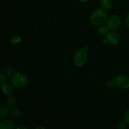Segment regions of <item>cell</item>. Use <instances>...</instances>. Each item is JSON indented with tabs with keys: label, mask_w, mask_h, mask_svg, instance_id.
<instances>
[{
	"label": "cell",
	"mask_w": 129,
	"mask_h": 129,
	"mask_svg": "<svg viewBox=\"0 0 129 129\" xmlns=\"http://www.w3.org/2000/svg\"><path fill=\"white\" fill-rule=\"evenodd\" d=\"M107 21V13L103 9L98 8L93 11L90 18V21L94 26H101Z\"/></svg>",
	"instance_id": "1"
},
{
	"label": "cell",
	"mask_w": 129,
	"mask_h": 129,
	"mask_svg": "<svg viewBox=\"0 0 129 129\" xmlns=\"http://www.w3.org/2000/svg\"><path fill=\"white\" fill-rule=\"evenodd\" d=\"M11 81L14 86L17 88H21L27 84L28 79L23 73H16L13 74Z\"/></svg>",
	"instance_id": "2"
},
{
	"label": "cell",
	"mask_w": 129,
	"mask_h": 129,
	"mask_svg": "<svg viewBox=\"0 0 129 129\" xmlns=\"http://www.w3.org/2000/svg\"><path fill=\"white\" fill-rule=\"evenodd\" d=\"M88 60L87 52L84 50H79L76 52L74 56V64L78 68L83 66Z\"/></svg>",
	"instance_id": "3"
},
{
	"label": "cell",
	"mask_w": 129,
	"mask_h": 129,
	"mask_svg": "<svg viewBox=\"0 0 129 129\" xmlns=\"http://www.w3.org/2000/svg\"><path fill=\"white\" fill-rule=\"evenodd\" d=\"M122 25V20L118 15H113L110 16L107 20V26L109 30H117L120 28Z\"/></svg>",
	"instance_id": "4"
},
{
	"label": "cell",
	"mask_w": 129,
	"mask_h": 129,
	"mask_svg": "<svg viewBox=\"0 0 129 129\" xmlns=\"http://www.w3.org/2000/svg\"><path fill=\"white\" fill-rule=\"evenodd\" d=\"M115 85L122 89L129 88V78L126 76L119 75L115 79Z\"/></svg>",
	"instance_id": "5"
},
{
	"label": "cell",
	"mask_w": 129,
	"mask_h": 129,
	"mask_svg": "<svg viewBox=\"0 0 129 129\" xmlns=\"http://www.w3.org/2000/svg\"><path fill=\"white\" fill-rule=\"evenodd\" d=\"M120 37L119 34L114 31L108 32V34L107 35V41L112 45L118 44L120 42Z\"/></svg>",
	"instance_id": "6"
},
{
	"label": "cell",
	"mask_w": 129,
	"mask_h": 129,
	"mask_svg": "<svg viewBox=\"0 0 129 129\" xmlns=\"http://www.w3.org/2000/svg\"><path fill=\"white\" fill-rule=\"evenodd\" d=\"M13 86V84L12 83H9V82L5 81L3 83L2 85H1V89H2L3 93L5 96H10L14 92Z\"/></svg>",
	"instance_id": "7"
},
{
	"label": "cell",
	"mask_w": 129,
	"mask_h": 129,
	"mask_svg": "<svg viewBox=\"0 0 129 129\" xmlns=\"http://www.w3.org/2000/svg\"><path fill=\"white\" fill-rule=\"evenodd\" d=\"M15 127V123L11 120H5L1 122L0 124L1 129H13Z\"/></svg>",
	"instance_id": "8"
},
{
	"label": "cell",
	"mask_w": 129,
	"mask_h": 129,
	"mask_svg": "<svg viewBox=\"0 0 129 129\" xmlns=\"http://www.w3.org/2000/svg\"><path fill=\"white\" fill-rule=\"evenodd\" d=\"M8 107V106L3 104V103L0 106V118L1 119H3L8 115L9 113Z\"/></svg>",
	"instance_id": "9"
},
{
	"label": "cell",
	"mask_w": 129,
	"mask_h": 129,
	"mask_svg": "<svg viewBox=\"0 0 129 129\" xmlns=\"http://www.w3.org/2000/svg\"><path fill=\"white\" fill-rule=\"evenodd\" d=\"M101 5L105 10H110L112 6V0H102Z\"/></svg>",
	"instance_id": "10"
},
{
	"label": "cell",
	"mask_w": 129,
	"mask_h": 129,
	"mask_svg": "<svg viewBox=\"0 0 129 129\" xmlns=\"http://www.w3.org/2000/svg\"><path fill=\"white\" fill-rule=\"evenodd\" d=\"M11 115L14 117V118H20L22 115V113L21 111L18 108H13L11 110Z\"/></svg>",
	"instance_id": "11"
},
{
	"label": "cell",
	"mask_w": 129,
	"mask_h": 129,
	"mask_svg": "<svg viewBox=\"0 0 129 129\" xmlns=\"http://www.w3.org/2000/svg\"><path fill=\"white\" fill-rule=\"evenodd\" d=\"M6 104L9 107H13L16 104V99L14 96H9L6 100Z\"/></svg>",
	"instance_id": "12"
},
{
	"label": "cell",
	"mask_w": 129,
	"mask_h": 129,
	"mask_svg": "<svg viewBox=\"0 0 129 129\" xmlns=\"http://www.w3.org/2000/svg\"><path fill=\"white\" fill-rule=\"evenodd\" d=\"M108 27L107 26V25H102L98 29V33L100 35L102 36H105V35H107L108 34Z\"/></svg>",
	"instance_id": "13"
},
{
	"label": "cell",
	"mask_w": 129,
	"mask_h": 129,
	"mask_svg": "<svg viewBox=\"0 0 129 129\" xmlns=\"http://www.w3.org/2000/svg\"><path fill=\"white\" fill-rule=\"evenodd\" d=\"M3 73L7 76H12L13 73V69L12 68V67L10 66H6L3 68Z\"/></svg>",
	"instance_id": "14"
},
{
	"label": "cell",
	"mask_w": 129,
	"mask_h": 129,
	"mask_svg": "<svg viewBox=\"0 0 129 129\" xmlns=\"http://www.w3.org/2000/svg\"><path fill=\"white\" fill-rule=\"evenodd\" d=\"M21 41V37L20 35H15L11 39V43L13 45H17Z\"/></svg>",
	"instance_id": "15"
},
{
	"label": "cell",
	"mask_w": 129,
	"mask_h": 129,
	"mask_svg": "<svg viewBox=\"0 0 129 129\" xmlns=\"http://www.w3.org/2000/svg\"><path fill=\"white\" fill-rule=\"evenodd\" d=\"M115 85V82L113 80H108V81L106 83V86H107L108 88H113Z\"/></svg>",
	"instance_id": "16"
},
{
	"label": "cell",
	"mask_w": 129,
	"mask_h": 129,
	"mask_svg": "<svg viewBox=\"0 0 129 129\" xmlns=\"http://www.w3.org/2000/svg\"><path fill=\"white\" fill-rule=\"evenodd\" d=\"M124 120L125 122L127 123V125H129V109L127 110L125 112V113Z\"/></svg>",
	"instance_id": "17"
},
{
	"label": "cell",
	"mask_w": 129,
	"mask_h": 129,
	"mask_svg": "<svg viewBox=\"0 0 129 129\" xmlns=\"http://www.w3.org/2000/svg\"><path fill=\"white\" fill-rule=\"evenodd\" d=\"M127 123L125 122H122L118 124V128L120 129H124L127 127Z\"/></svg>",
	"instance_id": "18"
},
{
	"label": "cell",
	"mask_w": 129,
	"mask_h": 129,
	"mask_svg": "<svg viewBox=\"0 0 129 129\" xmlns=\"http://www.w3.org/2000/svg\"><path fill=\"white\" fill-rule=\"evenodd\" d=\"M0 80L2 83L6 81V75L4 73H1L0 74Z\"/></svg>",
	"instance_id": "19"
},
{
	"label": "cell",
	"mask_w": 129,
	"mask_h": 129,
	"mask_svg": "<svg viewBox=\"0 0 129 129\" xmlns=\"http://www.w3.org/2000/svg\"><path fill=\"white\" fill-rule=\"evenodd\" d=\"M125 23L127 26L129 27V13L127 15V16L125 18Z\"/></svg>",
	"instance_id": "20"
},
{
	"label": "cell",
	"mask_w": 129,
	"mask_h": 129,
	"mask_svg": "<svg viewBox=\"0 0 129 129\" xmlns=\"http://www.w3.org/2000/svg\"><path fill=\"white\" fill-rule=\"evenodd\" d=\"M27 129L28 128L25 125H20L17 127V129Z\"/></svg>",
	"instance_id": "21"
},
{
	"label": "cell",
	"mask_w": 129,
	"mask_h": 129,
	"mask_svg": "<svg viewBox=\"0 0 129 129\" xmlns=\"http://www.w3.org/2000/svg\"><path fill=\"white\" fill-rule=\"evenodd\" d=\"M88 49H89V47L87 46V45H86V46H84V49H83V50H85L86 52H87V51H88Z\"/></svg>",
	"instance_id": "22"
},
{
	"label": "cell",
	"mask_w": 129,
	"mask_h": 129,
	"mask_svg": "<svg viewBox=\"0 0 129 129\" xmlns=\"http://www.w3.org/2000/svg\"><path fill=\"white\" fill-rule=\"evenodd\" d=\"M78 1L81 3H86L88 1H89V0H78Z\"/></svg>",
	"instance_id": "23"
},
{
	"label": "cell",
	"mask_w": 129,
	"mask_h": 129,
	"mask_svg": "<svg viewBox=\"0 0 129 129\" xmlns=\"http://www.w3.org/2000/svg\"><path fill=\"white\" fill-rule=\"evenodd\" d=\"M36 128L37 129H38V128H43V129H45V128L44 127H42V126H39V127H36Z\"/></svg>",
	"instance_id": "24"
}]
</instances>
